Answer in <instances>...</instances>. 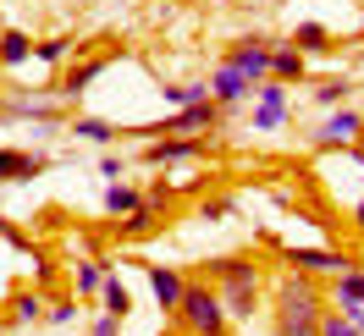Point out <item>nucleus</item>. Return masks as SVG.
Here are the masks:
<instances>
[{
	"instance_id": "13",
	"label": "nucleus",
	"mask_w": 364,
	"mask_h": 336,
	"mask_svg": "<svg viewBox=\"0 0 364 336\" xmlns=\"http://www.w3.org/2000/svg\"><path fill=\"white\" fill-rule=\"evenodd\" d=\"M149 287H155V303L160 309H171L177 314V303H182V270H171V265H149Z\"/></svg>"
},
{
	"instance_id": "9",
	"label": "nucleus",
	"mask_w": 364,
	"mask_h": 336,
	"mask_svg": "<svg viewBox=\"0 0 364 336\" xmlns=\"http://www.w3.org/2000/svg\"><path fill=\"white\" fill-rule=\"evenodd\" d=\"M359 133H364V116H359V111H331V116L315 127V143L337 149V143H348V138H359Z\"/></svg>"
},
{
	"instance_id": "31",
	"label": "nucleus",
	"mask_w": 364,
	"mask_h": 336,
	"mask_svg": "<svg viewBox=\"0 0 364 336\" xmlns=\"http://www.w3.org/2000/svg\"><path fill=\"white\" fill-rule=\"evenodd\" d=\"M221 215H232V204L227 199H210L205 204V221H221Z\"/></svg>"
},
{
	"instance_id": "4",
	"label": "nucleus",
	"mask_w": 364,
	"mask_h": 336,
	"mask_svg": "<svg viewBox=\"0 0 364 336\" xmlns=\"http://www.w3.org/2000/svg\"><path fill=\"white\" fill-rule=\"evenodd\" d=\"M282 254H287V265L304 270V276H342V270H353V259L337 254V248H282Z\"/></svg>"
},
{
	"instance_id": "25",
	"label": "nucleus",
	"mask_w": 364,
	"mask_h": 336,
	"mask_svg": "<svg viewBox=\"0 0 364 336\" xmlns=\"http://www.w3.org/2000/svg\"><path fill=\"white\" fill-rule=\"evenodd\" d=\"M67 50H72V39H67V33H55V39H39V45H33V61L61 67V61H67Z\"/></svg>"
},
{
	"instance_id": "18",
	"label": "nucleus",
	"mask_w": 364,
	"mask_h": 336,
	"mask_svg": "<svg viewBox=\"0 0 364 336\" xmlns=\"http://www.w3.org/2000/svg\"><path fill=\"white\" fill-rule=\"evenodd\" d=\"M45 292H17V298H11V320H17V325H39V320H45Z\"/></svg>"
},
{
	"instance_id": "17",
	"label": "nucleus",
	"mask_w": 364,
	"mask_h": 336,
	"mask_svg": "<svg viewBox=\"0 0 364 336\" xmlns=\"http://www.w3.org/2000/svg\"><path fill=\"white\" fill-rule=\"evenodd\" d=\"M138 204H144V188H133V182H111L105 188V210L111 215H133Z\"/></svg>"
},
{
	"instance_id": "22",
	"label": "nucleus",
	"mask_w": 364,
	"mask_h": 336,
	"mask_svg": "<svg viewBox=\"0 0 364 336\" xmlns=\"http://www.w3.org/2000/svg\"><path fill=\"white\" fill-rule=\"evenodd\" d=\"M155 221H160V210L149 199L138 204L133 215H127V221H122V237H149V232H155Z\"/></svg>"
},
{
	"instance_id": "11",
	"label": "nucleus",
	"mask_w": 364,
	"mask_h": 336,
	"mask_svg": "<svg viewBox=\"0 0 364 336\" xmlns=\"http://www.w3.org/2000/svg\"><path fill=\"white\" fill-rule=\"evenodd\" d=\"M111 281V259H77L72 265V298H94Z\"/></svg>"
},
{
	"instance_id": "24",
	"label": "nucleus",
	"mask_w": 364,
	"mask_h": 336,
	"mask_svg": "<svg viewBox=\"0 0 364 336\" xmlns=\"http://www.w3.org/2000/svg\"><path fill=\"white\" fill-rule=\"evenodd\" d=\"M348 94H353V83H348V77H331V83H315V105L320 111H337Z\"/></svg>"
},
{
	"instance_id": "8",
	"label": "nucleus",
	"mask_w": 364,
	"mask_h": 336,
	"mask_svg": "<svg viewBox=\"0 0 364 336\" xmlns=\"http://www.w3.org/2000/svg\"><path fill=\"white\" fill-rule=\"evenodd\" d=\"M287 121V89L282 83H259V105H254V127L259 133H276Z\"/></svg>"
},
{
	"instance_id": "27",
	"label": "nucleus",
	"mask_w": 364,
	"mask_h": 336,
	"mask_svg": "<svg viewBox=\"0 0 364 336\" xmlns=\"http://www.w3.org/2000/svg\"><path fill=\"white\" fill-rule=\"evenodd\" d=\"M320 336H364V325H353L342 309H326L320 314Z\"/></svg>"
},
{
	"instance_id": "28",
	"label": "nucleus",
	"mask_w": 364,
	"mask_h": 336,
	"mask_svg": "<svg viewBox=\"0 0 364 336\" xmlns=\"http://www.w3.org/2000/svg\"><path fill=\"white\" fill-rule=\"evenodd\" d=\"M77 303H83V298H55V303L45 309V320L50 325H72V320H77Z\"/></svg>"
},
{
	"instance_id": "30",
	"label": "nucleus",
	"mask_w": 364,
	"mask_h": 336,
	"mask_svg": "<svg viewBox=\"0 0 364 336\" xmlns=\"http://www.w3.org/2000/svg\"><path fill=\"white\" fill-rule=\"evenodd\" d=\"M122 166H127V160H122V155H105V160H100V177H122Z\"/></svg>"
},
{
	"instance_id": "14",
	"label": "nucleus",
	"mask_w": 364,
	"mask_h": 336,
	"mask_svg": "<svg viewBox=\"0 0 364 336\" xmlns=\"http://www.w3.org/2000/svg\"><path fill=\"white\" fill-rule=\"evenodd\" d=\"M309 72V55L293 45H271V83H298Z\"/></svg>"
},
{
	"instance_id": "1",
	"label": "nucleus",
	"mask_w": 364,
	"mask_h": 336,
	"mask_svg": "<svg viewBox=\"0 0 364 336\" xmlns=\"http://www.w3.org/2000/svg\"><path fill=\"white\" fill-rule=\"evenodd\" d=\"M320 287L315 276H287L276 287V336H320Z\"/></svg>"
},
{
	"instance_id": "12",
	"label": "nucleus",
	"mask_w": 364,
	"mask_h": 336,
	"mask_svg": "<svg viewBox=\"0 0 364 336\" xmlns=\"http://www.w3.org/2000/svg\"><path fill=\"white\" fill-rule=\"evenodd\" d=\"M45 171V155H28V149H0V182H33Z\"/></svg>"
},
{
	"instance_id": "26",
	"label": "nucleus",
	"mask_w": 364,
	"mask_h": 336,
	"mask_svg": "<svg viewBox=\"0 0 364 336\" xmlns=\"http://www.w3.org/2000/svg\"><path fill=\"white\" fill-rule=\"evenodd\" d=\"M100 303H105V314H111V320H127V303H133V298H127V287H122V281H105V292H100Z\"/></svg>"
},
{
	"instance_id": "6",
	"label": "nucleus",
	"mask_w": 364,
	"mask_h": 336,
	"mask_svg": "<svg viewBox=\"0 0 364 336\" xmlns=\"http://www.w3.org/2000/svg\"><path fill=\"white\" fill-rule=\"evenodd\" d=\"M215 116H221V105H215V99H205V105H188V111H177L171 121H160L155 133H171V138H199L205 127H215Z\"/></svg>"
},
{
	"instance_id": "19",
	"label": "nucleus",
	"mask_w": 364,
	"mask_h": 336,
	"mask_svg": "<svg viewBox=\"0 0 364 336\" xmlns=\"http://www.w3.org/2000/svg\"><path fill=\"white\" fill-rule=\"evenodd\" d=\"M160 94H166L171 111H188V105H205L210 99V83H171V89H160Z\"/></svg>"
},
{
	"instance_id": "34",
	"label": "nucleus",
	"mask_w": 364,
	"mask_h": 336,
	"mask_svg": "<svg viewBox=\"0 0 364 336\" xmlns=\"http://www.w3.org/2000/svg\"><path fill=\"white\" fill-rule=\"evenodd\" d=\"M359 143H364V133H359Z\"/></svg>"
},
{
	"instance_id": "29",
	"label": "nucleus",
	"mask_w": 364,
	"mask_h": 336,
	"mask_svg": "<svg viewBox=\"0 0 364 336\" xmlns=\"http://www.w3.org/2000/svg\"><path fill=\"white\" fill-rule=\"evenodd\" d=\"M89 336H122V320L100 314V320H89Z\"/></svg>"
},
{
	"instance_id": "32",
	"label": "nucleus",
	"mask_w": 364,
	"mask_h": 336,
	"mask_svg": "<svg viewBox=\"0 0 364 336\" xmlns=\"http://www.w3.org/2000/svg\"><path fill=\"white\" fill-rule=\"evenodd\" d=\"M353 226H359V232H364V204H359V210H353Z\"/></svg>"
},
{
	"instance_id": "15",
	"label": "nucleus",
	"mask_w": 364,
	"mask_h": 336,
	"mask_svg": "<svg viewBox=\"0 0 364 336\" xmlns=\"http://www.w3.org/2000/svg\"><path fill=\"white\" fill-rule=\"evenodd\" d=\"M199 149H205L199 138H160V143L144 149V160H149V166H177V160H193Z\"/></svg>"
},
{
	"instance_id": "3",
	"label": "nucleus",
	"mask_w": 364,
	"mask_h": 336,
	"mask_svg": "<svg viewBox=\"0 0 364 336\" xmlns=\"http://www.w3.org/2000/svg\"><path fill=\"white\" fill-rule=\"evenodd\" d=\"M177 314H182V325L193 336H227V325H232L227 309H221V292L205 287V281H188V287H182Z\"/></svg>"
},
{
	"instance_id": "33",
	"label": "nucleus",
	"mask_w": 364,
	"mask_h": 336,
	"mask_svg": "<svg viewBox=\"0 0 364 336\" xmlns=\"http://www.w3.org/2000/svg\"><path fill=\"white\" fill-rule=\"evenodd\" d=\"M6 232H11V226H6V221H0V237H6Z\"/></svg>"
},
{
	"instance_id": "16",
	"label": "nucleus",
	"mask_w": 364,
	"mask_h": 336,
	"mask_svg": "<svg viewBox=\"0 0 364 336\" xmlns=\"http://www.w3.org/2000/svg\"><path fill=\"white\" fill-rule=\"evenodd\" d=\"M23 61H33V39L23 28H6L0 33V67H23Z\"/></svg>"
},
{
	"instance_id": "2",
	"label": "nucleus",
	"mask_w": 364,
	"mask_h": 336,
	"mask_svg": "<svg viewBox=\"0 0 364 336\" xmlns=\"http://www.w3.org/2000/svg\"><path fill=\"white\" fill-rule=\"evenodd\" d=\"M210 276L221 281V309H227V320H249L254 303H259V265L243 259V254H232V259H215Z\"/></svg>"
},
{
	"instance_id": "23",
	"label": "nucleus",
	"mask_w": 364,
	"mask_h": 336,
	"mask_svg": "<svg viewBox=\"0 0 364 336\" xmlns=\"http://www.w3.org/2000/svg\"><path fill=\"white\" fill-rule=\"evenodd\" d=\"M331 45V33L320 23H298V33H293V50H304V55H320V50Z\"/></svg>"
},
{
	"instance_id": "7",
	"label": "nucleus",
	"mask_w": 364,
	"mask_h": 336,
	"mask_svg": "<svg viewBox=\"0 0 364 336\" xmlns=\"http://www.w3.org/2000/svg\"><path fill=\"white\" fill-rule=\"evenodd\" d=\"M331 298H337V309L353 325H364V270H342L337 281H331Z\"/></svg>"
},
{
	"instance_id": "21",
	"label": "nucleus",
	"mask_w": 364,
	"mask_h": 336,
	"mask_svg": "<svg viewBox=\"0 0 364 336\" xmlns=\"http://www.w3.org/2000/svg\"><path fill=\"white\" fill-rule=\"evenodd\" d=\"M72 133L83 138V143H111V138H116V127L105 121V116H77V121H72Z\"/></svg>"
},
{
	"instance_id": "5",
	"label": "nucleus",
	"mask_w": 364,
	"mask_h": 336,
	"mask_svg": "<svg viewBox=\"0 0 364 336\" xmlns=\"http://www.w3.org/2000/svg\"><path fill=\"white\" fill-rule=\"evenodd\" d=\"M227 67L243 72L249 83H265V77H271V45H265V39H237V45L227 50Z\"/></svg>"
},
{
	"instance_id": "20",
	"label": "nucleus",
	"mask_w": 364,
	"mask_h": 336,
	"mask_svg": "<svg viewBox=\"0 0 364 336\" xmlns=\"http://www.w3.org/2000/svg\"><path fill=\"white\" fill-rule=\"evenodd\" d=\"M100 72H105V61H83V67H72V72H67V83H61V99H77V94L89 89Z\"/></svg>"
},
{
	"instance_id": "10",
	"label": "nucleus",
	"mask_w": 364,
	"mask_h": 336,
	"mask_svg": "<svg viewBox=\"0 0 364 336\" xmlns=\"http://www.w3.org/2000/svg\"><path fill=\"white\" fill-rule=\"evenodd\" d=\"M249 89H254V83L243 77V72H232L227 61H221V67H215V77H210V99H215L221 111H232V105H237V99H243Z\"/></svg>"
}]
</instances>
